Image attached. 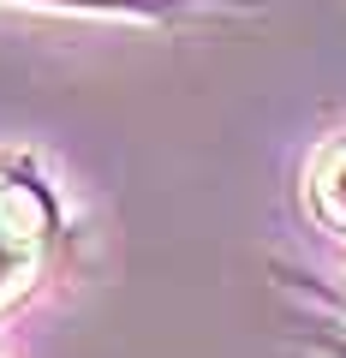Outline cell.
<instances>
[{"label": "cell", "mask_w": 346, "mask_h": 358, "mask_svg": "<svg viewBox=\"0 0 346 358\" xmlns=\"http://www.w3.org/2000/svg\"><path fill=\"white\" fill-rule=\"evenodd\" d=\"M66 251V209L36 155L0 150V317L54 275Z\"/></svg>", "instance_id": "1"}, {"label": "cell", "mask_w": 346, "mask_h": 358, "mask_svg": "<svg viewBox=\"0 0 346 358\" xmlns=\"http://www.w3.org/2000/svg\"><path fill=\"white\" fill-rule=\"evenodd\" d=\"M305 209L322 233L346 239V131L317 143L305 162Z\"/></svg>", "instance_id": "2"}, {"label": "cell", "mask_w": 346, "mask_h": 358, "mask_svg": "<svg viewBox=\"0 0 346 358\" xmlns=\"http://www.w3.org/2000/svg\"><path fill=\"white\" fill-rule=\"evenodd\" d=\"M18 6H42V13H96V18H143V24H167L180 13H209V6H263V0H18Z\"/></svg>", "instance_id": "3"}, {"label": "cell", "mask_w": 346, "mask_h": 358, "mask_svg": "<svg viewBox=\"0 0 346 358\" xmlns=\"http://www.w3.org/2000/svg\"><path fill=\"white\" fill-rule=\"evenodd\" d=\"M317 358H346V317L317 334Z\"/></svg>", "instance_id": "4"}]
</instances>
